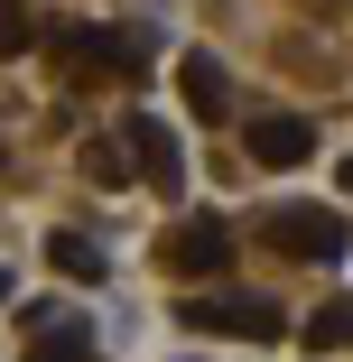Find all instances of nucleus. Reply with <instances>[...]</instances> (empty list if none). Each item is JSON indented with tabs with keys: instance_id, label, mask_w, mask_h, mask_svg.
Returning <instances> with one entry per match:
<instances>
[{
	"instance_id": "nucleus-1",
	"label": "nucleus",
	"mask_w": 353,
	"mask_h": 362,
	"mask_svg": "<svg viewBox=\"0 0 353 362\" xmlns=\"http://www.w3.org/2000/svg\"><path fill=\"white\" fill-rule=\"evenodd\" d=\"M177 325H186V334L279 344V334H289V307H279V298H251V288H204V298H177Z\"/></svg>"
},
{
	"instance_id": "nucleus-2",
	"label": "nucleus",
	"mask_w": 353,
	"mask_h": 362,
	"mask_svg": "<svg viewBox=\"0 0 353 362\" xmlns=\"http://www.w3.org/2000/svg\"><path fill=\"white\" fill-rule=\"evenodd\" d=\"M270 251H289V260H344V214L335 204H270V223H260Z\"/></svg>"
},
{
	"instance_id": "nucleus-3",
	"label": "nucleus",
	"mask_w": 353,
	"mask_h": 362,
	"mask_svg": "<svg viewBox=\"0 0 353 362\" xmlns=\"http://www.w3.org/2000/svg\"><path fill=\"white\" fill-rule=\"evenodd\" d=\"M121 149H130L139 177H149V195H177L186 186V149H177V130L158 112H130V139H121Z\"/></svg>"
},
{
	"instance_id": "nucleus-4",
	"label": "nucleus",
	"mask_w": 353,
	"mask_h": 362,
	"mask_svg": "<svg viewBox=\"0 0 353 362\" xmlns=\"http://www.w3.org/2000/svg\"><path fill=\"white\" fill-rule=\"evenodd\" d=\"M168 269L177 279H224L233 269V233L214 223V214H204V223H177L168 233Z\"/></svg>"
},
{
	"instance_id": "nucleus-5",
	"label": "nucleus",
	"mask_w": 353,
	"mask_h": 362,
	"mask_svg": "<svg viewBox=\"0 0 353 362\" xmlns=\"http://www.w3.org/2000/svg\"><path fill=\"white\" fill-rule=\"evenodd\" d=\"M251 158H260V168H307V158H316V130H307L298 112H260V121H251Z\"/></svg>"
},
{
	"instance_id": "nucleus-6",
	"label": "nucleus",
	"mask_w": 353,
	"mask_h": 362,
	"mask_svg": "<svg viewBox=\"0 0 353 362\" xmlns=\"http://www.w3.org/2000/svg\"><path fill=\"white\" fill-rule=\"evenodd\" d=\"M47 269H65V279H103V242L56 223V233H47Z\"/></svg>"
},
{
	"instance_id": "nucleus-7",
	"label": "nucleus",
	"mask_w": 353,
	"mask_h": 362,
	"mask_svg": "<svg viewBox=\"0 0 353 362\" xmlns=\"http://www.w3.org/2000/svg\"><path fill=\"white\" fill-rule=\"evenodd\" d=\"M177 93L214 121V112H224V65H214V56H186V65H177Z\"/></svg>"
},
{
	"instance_id": "nucleus-8",
	"label": "nucleus",
	"mask_w": 353,
	"mask_h": 362,
	"mask_svg": "<svg viewBox=\"0 0 353 362\" xmlns=\"http://www.w3.org/2000/svg\"><path fill=\"white\" fill-rule=\"evenodd\" d=\"M37 362H103V353H93V334H84V325H56V334L37 344Z\"/></svg>"
},
{
	"instance_id": "nucleus-9",
	"label": "nucleus",
	"mask_w": 353,
	"mask_h": 362,
	"mask_svg": "<svg viewBox=\"0 0 353 362\" xmlns=\"http://www.w3.org/2000/svg\"><path fill=\"white\" fill-rule=\"evenodd\" d=\"M307 344H325V353H335V344H353V307H344V298H335V307H316V316H307Z\"/></svg>"
},
{
	"instance_id": "nucleus-10",
	"label": "nucleus",
	"mask_w": 353,
	"mask_h": 362,
	"mask_svg": "<svg viewBox=\"0 0 353 362\" xmlns=\"http://www.w3.org/2000/svg\"><path fill=\"white\" fill-rule=\"evenodd\" d=\"M28 47H37V19L19 0H0V56H28Z\"/></svg>"
},
{
	"instance_id": "nucleus-11",
	"label": "nucleus",
	"mask_w": 353,
	"mask_h": 362,
	"mask_svg": "<svg viewBox=\"0 0 353 362\" xmlns=\"http://www.w3.org/2000/svg\"><path fill=\"white\" fill-rule=\"evenodd\" d=\"M84 168H93V177H121V168H130V149H112V139H93V149H84Z\"/></svg>"
},
{
	"instance_id": "nucleus-12",
	"label": "nucleus",
	"mask_w": 353,
	"mask_h": 362,
	"mask_svg": "<svg viewBox=\"0 0 353 362\" xmlns=\"http://www.w3.org/2000/svg\"><path fill=\"white\" fill-rule=\"evenodd\" d=\"M0 307H10V269H0Z\"/></svg>"
},
{
	"instance_id": "nucleus-13",
	"label": "nucleus",
	"mask_w": 353,
	"mask_h": 362,
	"mask_svg": "<svg viewBox=\"0 0 353 362\" xmlns=\"http://www.w3.org/2000/svg\"><path fill=\"white\" fill-rule=\"evenodd\" d=\"M344 195H353V158H344Z\"/></svg>"
}]
</instances>
